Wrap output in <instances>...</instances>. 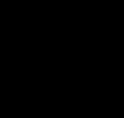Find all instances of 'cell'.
I'll return each mask as SVG.
<instances>
[]
</instances>
